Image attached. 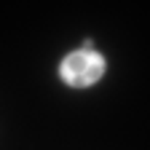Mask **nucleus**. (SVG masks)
<instances>
[{
	"label": "nucleus",
	"instance_id": "obj_1",
	"mask_svg": "<svg viewBox=\"0 0 150 150\" xmlns=\"http://www.w3.org/2000/svg\"><path fill=\"white\" fill-rule=\"evenodd\" d=\"M102 72H105V59L97 51H75L62 62V78L64 83L75 88L97 83L102 78Z\"/></svg>",
	"mask_w": 150,
	"mask_h": 150
}]
</instances>
